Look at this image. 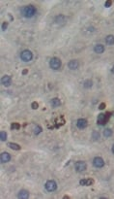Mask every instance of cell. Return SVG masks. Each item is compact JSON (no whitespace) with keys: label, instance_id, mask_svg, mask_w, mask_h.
<instances>
[{"label":"cell","instance_id":"1","mask_svg":"<svg viewBox=\"0 0 114 199\" xmlns=\"http://www.w3.org/2000/svg\"><path fill=\"white\" fill-rule=\"evenodd\" d=\"M37 9L33 5H27L21 9V14L24 18H32L36 14Z\"/></svg>","mask_w":114,"mask_h":199},{"label":"cell","instance_id":"2","mask_svg":"<svg viewBox=\"0 0 114 199\" xmlns=\"http://www.w3.org/2000/svg\"><path fill=\"white\" fill-rule=\"evenodd\" d=\"M20 58H21L22 61L28 62V61H30V60H32V58H33V54H32L29 50H24V51L21 52V54H20Z\"/></svg>","mask_w":114,"mask_h":199},{"label":"cell","instance_id":"3","mask_svg":"<svg viewBox=\"0 0 114 199\" xmlns=\"http://www.w3.org/2000/svg\"><path fill=\"white\" fill-rule=\"evenodd\" d=\"M61 65H62V62L59 58L57 57H52L50 60H49V66L50 68L53 69V70H58L60 69Z\"/></svg>","mask_w":114,"mask_h":199},{"label":"cell","instance_id":"4","mask_svg":"<svg viewBox=\"0 0 114 199\" xmlns=\"http://www.w3.org/2000/svg\"><path fill=\"white\" fill-rule=\"evenodd\" d=\"M45 187H46V189H47V191L52 192V191H54V190H56V188H57V184H56V182L53 181V180H49V181H47V183H46Z\"/></svg>","mask_w":114,"mask_h":199},{"label":"cell","instance_id":"5","mask_svg":"<svg viewBox=\"0 0 114 199\" xmlns=\"http://www.w3.org/2000/svg\"><path fill=\"white\" fill-rule=\"evenodd\" d=\"M74 168L77 172H83L86 170L87 168V165L84 161H77L75 164H74Z\"/></svg>","mask_w":114,"mask_h":199},{"label":"cell","instance_id":"6","mask_svg":"<svg viewBox=\"0 0 114 199\" xmlns=\"http://www.w3.org/2000/svg\"><path fill=\"white\" fill-rule=\"evenodd\" d=\"M93 165L95 167H97V168H101V167L104 166V161H103V159L101 157L97 156V157H95L93 159Z\"/></svg>","mask_w":114,"mask_h":199},{"label":"cell","instance_id":"7","mask_svg":"<svg viewBox=\"0 0 114 199\" xmlns=\"http://www.w3.org/2000/svg\"><path fill=\"white\" fill-rule=\"evenodd\" d=\"M1 84L4 87H10L12 85V79H11V77L8 75L3 76L2 79H1Z\"/></svg>","mask_w":114,"mask_h":199},{"label":"cell","instance_id":"8","mask_svg":"<svg viewBox=\"0 0 114 199\" xmlns=\"http://www.w3.org/2000/svg\"><path fill=\"white\" fill-rule=\"evenodd\" d=\"M87 124H88V123L85 118H78L77 122H76V126H77L79 129H84V128H86Z\"/></svg>","mask_w":114,"mask_h":199},{"label":"cell","instance_id":"9","mask_svg":"<svg viewBox=\"0 0 114 199\" xmlns=\"http://www.w3.org/2000/svg\"><path fill=\"white\" fill-rule=\"evenodd\" d=\"M0 160H1V163H6V162H9L11 160V155L9 152H2L1 155H0Z\"/></svg>","mask_w":114,"mask_h":199},{"label":"cell","instance_id":"10","mask_svg":"<svg viewBox=\"0 0 114 199\" xmlns=\"http://www.w3.org/2000/svg\"><path fill=\"white\" fill-rule=\"evenodd\" d=\"M106 121H107V118H106V117H105L104 114H100V115L98 116V120H97L98 124H100V125H104V124H106Z\"/></svg>","mask_w":114,"mask_h":199},{"label":"cell","instance_id":"11","mask_svg":"<svg viewBox=\"0 0 114 199\" xmlns=\"http://www.w3.org/2000/svg\"><path fill=\"white\" fill-rule=\"evenodd\" d=\"M78 61L77 60H75V59H73V60H71V61H69L68 63V67L71 69V70H75V69L78 68Z\"/></svg>","mask_w":114,"mask_h":199},{"label":"cell","instance_id":"12","mask_svg":"<svg viewBox=\"0 0 114 199\" xmlns=\"http://www.w3.org/2000/svg\"><path fill=\"white\" fill-rule=\"evenodd\" d=\"M18 197L20 199H27L29 197V191H27L25 189H21L18 193Z\"/></svg>","mask_w":114,"mask_h":199},{"label":"cell","instance_id":"13","mask_svg":"<svg viewBox=\"0 0 114 199\" xmlns=\"http://www.w3.org/2000/svg\"><path fill=\"white\" fill-rule=\"evenodd\" d=\"M94 52L96 54L101 55V54H102L104 52V47L102 45H101V44H98V45H96L94 47Z\"/></svg>","mask_w":114,"mask_h":199},{"label":"cell","instance_id":"14","mask_svg":"<svg viewBox=\"0 0 114 199\" xmlns=\"http://www.w3.org/2000/svg\"><path fill=\"white\" fill-rule=\"evenodd\" d=\"M80 185H85V186H88V185H91L93 184V180L91 179H84V180H81L79 182Z\"/></svg>","mask_w":114,"mask_h":199},{"label":"cell","instance_id":"15","mask_svg":"<svg viewBox=\"0 0 114 199\" xmlns=\"http://www.w3.org/2000/svg\"><path fill=\"white\" fill-rule=\"evenodd\" d=\"M105 43H106V45H109V46H111V45H114V36L113 35H108L105 37Z\"/></svg>","mask_w":114,"mask_h":199},{"label":"cell","instance_id":"16","mask_svg":"<svg viewBox=\"0 0 114 199\" xmlns=\"http://www.w3.org/2000/svg\"><path fill=\"white\" fill-rule=\"evenodd\" d=\"M51 106L54 107V108H56V107H59L61 105V101L59 98H53L52 100H51Z\"/></svg>","mask_w":114,"mask_h":199},{"label":"cell","instance_id":"17","mask_svg":"<svg viewBox=\"0 0 114 199\" xmlns=\"http://www.w3.org/2000/svg\"><path fill=\"white\" fill-rule=\"evenodd\" d=\"M8 146L12 149V150H16V151H20V146L18 144H15V143H9Z\"/></svg>","mask_w":114,"mask_h":199},{"label":"cell","instance_id":"18","mask_svg":"<svg viewBox=\"0 0 114 199\" xmlns=\"http://www.w3.org/2000/svg\"><path fill=\"white\" fill-rule=\"evenodd\" d=\"M112 134H113V131H112V129H110V128H106V129L103 130V135H104V137H110Z\"/></svg>","mask_w":114,"mask_h":199},{"label":"cell","instance_id":"19","mask_svg":"<svg viewBox=\"0 0 114 199\" xmlns=\"http://www.w3.org/2000/svg\"><path fill=\"white\" fill-rule=\"evenodd\" d=\"M92 85H93V83H92L91 80H86L85 82L83 83V88L84 89H90L92 87Z\"/></svg>","mask_w":114,"mask_h":199},{"label":"cell","instance_id":"20","mask_svg":"<svg viewBox=\"0 0 114 199\" xmlns=\"http://www.w3.org/2000/svg\"><path fill=\"white\" fill-rule=\"evenodd\" d=\"M0 139H1V141H6L7 134L5 131H1V132H0Z\"/></svg>","mask_w":114,"mask_h":199},{"label":"cell","instance_id":"21","mask_svg":"<svg viewBox=\"0 0 114 199\" xmlns=\"http://www.w3.org/2000/svg\"><path fill=\"white\" fill-rule=\"evenodd\" d=\"M92 137L94 140H98L99 138H100V133L99 132H97V131H94L93 132V134H92Z\"/></svg>","mask_w":114,"mask_h":199},{"label":"cell","instance_id":"22","mask_svg":"<svg viewBox=\"0 0 114 199\" xmlns=\"http://www.w3.org/2000/svg\"><path fill=\"white\" fill-rule=\"evenodd\" d=\"M41 131H42V128H41V126H39V125H37L34 128V133L35 134H39V133H41Z\"/></svg>","mask_w":114,"mask_h":199},{"label":"cell","instance_id":"23","mask_svg":"<svg viewBox=\"0 0 114 199\" xmlns=\"http://www.w3.org/2000/svg\"><path fill=\"white\" fill-rule=\"evenodd\" d=\"M12 128H16V129H19V128H20V124H13V125H12Z\"/></svg>","mask_w":114,"mask_h":199},{"label":"cell","instance_id":"24","mask_svg":"<svg viewBox=\"0 0 114 199\" xmlns=\"http://www.w3.org/2000/svg\"><path fill=\"white\" fill-rule=\"evenodd\" d=\"M111 4H112V2L108 0V1L105 2V4H104V5H105V7H110V6H111Z\"/></svg>","mask_w":114,"mask_h":199},{"label":"cell","instance_id":"25","mask_svg":"<svg viewBox=\"0 0 114 199\" xmlns=\"http://www.w3.org/2000/svg\"><path fill=\"white\" fill-rule=\"evenodd\" d=\"M7 26H8V23H7V22H3V25H2V30H6Z\"/></svg>","mask_w":114,"mask_h":199},{"label":"cell","instance_id":"26","mask_svg":"<svg viewBox=\"0 0 114 199\" xmlns=\"http://www.w3.org/2000/svg\"><path fill=\"white\" fill-rule=\"evenodd\" d=\"M32 108H33V109H37V108H38V103H37V102H33V103H32Z\"/></svg>","mask_w":114,"mask_h":199},{"label":"cell","instance_id":"27","mask_svg":"<svg viewBox=\"0 0 114 199\" xmlns=\"http://www.w3.org/2000/svg\"><path fill=\"white\" fill-rule=\"evenodd\" d=\"M104 107H105V104H104V103H101V105H100V107H99V108H100L101 110H102V109H104Z\"/></svg>","mask_w":114,"mask_h":199},{"label":"cell","instance_id":"28","mask_svg":"<svg viewBox=\"0 0 114 199\" xmlns=\"http://www.w3.org/2000/svg\"><path fill=\"white\" fill-rule=\"evenodd\" d=\"M111 72H112V73L114 74V66L112 67V69H111Z\"/></svg>","mask_w":114,"mask_h":199},{"label":"cell","instance_id":"29","mask_svg":"<svg viewBox=\"0 0 114 199\" xmlns=\"http://www.w3.org/2000/svg\"><path fill=\"white\" fill-rule=\"evenodd\" d=\"M111 151H112V152H113V153H114V145H113V146H112V150H111Z\"/></svg>","mask_w":114,"mask_h":199}]
</instances>
